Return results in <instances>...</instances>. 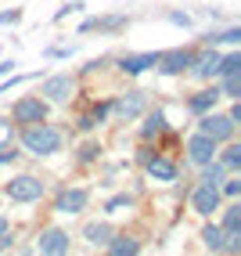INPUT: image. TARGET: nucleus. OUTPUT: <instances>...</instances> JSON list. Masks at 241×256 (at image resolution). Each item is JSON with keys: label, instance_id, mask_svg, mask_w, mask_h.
I'll use <instances>...</instances> for the list:
<instances>
[{"label": "nucleus", "instance_id": "nucleus-1", "mask_svg": "<svg viewBox=\"0 0 241 256\" xmlns=\"http://www.w3.org/2000/svg\"><path fill=\"white\" fill-rule=\"evenodd\" d=\"M22 144H25V152H32V156H54L61 148V130H54L47 119L43 123H29L22 130Z\"/></svg>", "mask_w": 241, "mask_h": 256}, {"label": "nucleus", "instance_id": "nucleus-2", "mask_svg": "<svg viewBox=\"0 0 241 256\" xmlns=\"http://www.w3.org/2000/svg\"><path fill=\"white\" fill-rule=\"evenodd\" d=\"M234 126H238V123H234L231 116H220V112H213V108H209V112H202V119H198V130H202V134H209L216 144L231 141V138H234Z\"/></svg>", "mask_w": 241, "mask_h": 256}, {"label": "nucleus", "instance_id": "nucleus-3", "mask_svg": "<svg viewBox=\"0 0 241 256\" xmlns=\"http://www.w3.org/2000/svg\"><path fill=\"white\" fill-rule=\"evenodd\" d=\"M4 192H7L11 202H36L43 195V180L32 177V174H22V177H11Z\"/></svg>", "mask_w": 241, "mask_h": 256}, {"label": "nucleus", "instance_id": "nucleus-4", "mask_svg": "<svg viewBox=\"0 0 241 256\" xmlns=\"http://www.w3.org/2000/svg\"><path fill=\"white\" fill-rule=\"evenodd\" d=\"M40 94H43L47 101H54V105H68V101H72V94H76V76H68V72L47 76L43 87H40Z\"/></svg>", "mask_w": 241, "mask_h": 256}, {"label": "nucleus", "instance_id": "nucleus-5", "mask_svg": "<svg viewBox=\"0 0 241 256\" xmlns=\"http://www.w3.org/2000/svg\"><path fill=\"white\" fill-rule=\"evenodd\" d=\"M11 119H14V123H22V126L43 123V119H47V101L43 98H22V101H14Z\"/></svg>", "mask_w": 241, "mask_h": 256}, {"label": "nucleus", "instance_id": "nucleus-6", "mask_svg": "<svg viewBox=\"0 0 241 256\" xmlns=\"http://www.w3.org/2000/svg\"><path fill=\"white\" fill-rule=\"evenodd\" d=\"M191 50H159V62H155V69L159 72H166V76H180V72H187L191 69Z\"/></svg>", "mask_w": 241, "mask_h": 256}, {"label": "nucleus", "instance_id": "nucleus-7", "mask_svg": "<svg viewBox=\"0 0 241 256\" xmlns=\"http://www.w3.org/2000/svg\"><path fill=\"white\" fill-rule=\"evenodd\" d=\"M216 148H220V144L209 138V134H202V130H198L195 138L187 141V159H191L195 166H205V162H213V159H216Z\"/></svg>", "mask_w": 241, "mask_h": 256}, {"label": "nucleus", "instance_id": "nucleus-8", "mask_svg": "<svg viewBox=\"0 0 241 256\" xmlns=\"http://www.w3.org/2000/svg\"><path fill=\"white\" fill-rule=\"evenodd\" d=\"M112 112L123 119V123H130V119H137L144 112V90H126L119 101H112Z\"/></svg>", "mask_w": 241, "mask_h": 256}, {"label": "nucleus", "instance_id": "nucleus-9", "mask_svg": "<svg viewBox=\"0 0 241 256\" xmlns=\"http://www.w3.org/2000/svg\"><path fill=\"white\" fill-rule=\"evenodd\" d=\"M191 210L202 213V216H209L213 210H220V188H213V184H198L195 192H191Z\"/></svg>", "mask_w": 241, "mask_h": 256}, {"label": "nucleus", "instance_id": "nucleus-10", "mask_svg": "<svg viewBox=\"0 0 241 256\" xmlns=\"http://www.w3.org/2000/svg\"><path fill=\"white\" fill-rule=\"evenodd\" d=\"M87 202H90V192L87 188H68V192H61V198H58V213H83L87 210Z\"/></svg>", "mask_w": 241, "mask_h": 256}, {"label": "nucleus", "instance_id": "nucleus-11", "mask_svg": "<svg viewBox=\"0 0 241 256\" xmlns=\"http://www.w3.org/2000/svg\"><path fill=\"white\" fill-rule=\"evenodd\" d=\"M40 252H47V256H61V252H68V234L61 231V228H47L43 234H40V246H36Z\"/></svg>", "mask_w": 241, "mask_h": 256}, {"label": "nucleus", "instance_id": "nucleus-12", "mask_svg": "<svg viewBox=\"0 0 241 256\" xmlns=\"http://www.w3.org/2000/svg\"><path fill=\"white\" fill-rule=\"evenodd\" d=\"M144 166H148V177H151V180H162V184H169V180H177V177H180L177 162H169V159H162V156H155V159L148 156Z\"/></svg>", "mask_w": 241, "mask_h": 256}, {"label": "nucleus", "instance_id": "nucleus-13", "mask_svg": "<svg viewBox=\"0 0 241 256\" xmlns=\"http://www.w3.org/2000/svg\"><path fill=\"white\" fill-rule=\"evenodd\" d=\"M191 72H195L198 80H213V76H220V54H216V50H205V54L191 58Z\"/></svg>", "mask_w": 241, "mask_h": 256}, {"label": "nucleus", "instance_id": "nucleus-14", "mask_svg": "<svg viewBox=\"0 0 241 256\" xmlns=\"http://www.w3.org/2000/svg\"><path fill=\"white\" fill-rule=\"evenodd\" d=\"M155 62H159V50H148V54H126L123 62H119V69H123V72H130V76H137V72L151 69Z\"/></svg>", "mask_w": 241, "mask_h": 256}, {"label": "nucleus", "instance_id": "nucleus-15", "mask_svg": "<svg viewBox=\"0 0 241 256\" xmlns=\"http://www.w3.org/2000/svg\"><path fill=\"white\" fill-rule=\"evenodd\" d=\"M223 94H220V87H209V90H202V94H195L191 101H187V108H191L195 116H202V112H209V108H216V101H220Z\"/></svg>", "mask_w": 241, "mask_h": 256}, {"label": "nucleus", "instance_id": "nucleus-16", "mask_svg": "<svg viewBox=\"0 0 241 256\" xmlns=\"http://www.w3.org/2000/svg\"><path fill=\"white\" fill-rule=\"evenodd\" d=\"M112 112V105H108V101H105V105H94L87 116H83L79 119V130H94V126H101V123H105V116Z\"/></svg>", "mask_w": 241, "mask_h": 256}, {"label": "nucleus", "instance_id": "nucleus-17", "mask_svg": "<svg viewBox=\"0 0 241 256\" xmlns=\"http://www.w3.org/2000/svg\"><path fill=\"white\" fill-rule=\"evenodd\" d=\"M223 144H227V141H223ZM216 162L227 170V174H238V170H241V148H238V144H227V148H223V156H220Z\"/></svg>", "mask_w": 241, "mask_h": 256}, {"label": "nucleus", "instance_id": "nucleus-18", "mask_svg": "<svg viewBox=\"0 0 241 256\" xmlns=\"http://www.w3.org/2000/svg\"><path fill=\"white\" fill-rule=\"evenodd\" d=\"M108 252L112 256H133L137 249H141V242H137V238H108Z\"/></svg>", "mask_w": 241, "mask_h": 256}, {"label": "nucleus", "instance_id": "nucleus-19", "mask_svg": "<svg viewBox=\"0 0 241 256\" xmlns=\"http://www.w3.org/2000/svg\"><path fill=\"white\" fill-rule=\"evenodd\" d=\"M83 238H87L90 246H105L112 238V228L108 224H87V228H83Z\"/></svg>", "mask_w": 241, "mask_h": 256}, {"label": "nucleus", "instance_id": "nucleus-20", "mask_svg": "<svg viewBox=\"0 0 241 256\" xmlns=\"http://www.w3.org/2000/svg\"><path fill=\"white\" fill-rule=\"evenodd\" d=\"M166 130V116L162 112H151L148 119H144V126H141V138L148 141V138H159V134Z\"/></svg>", "mask_w": 241, "mask_h": 256}, {"label": "nucleus", "instance_id": "nucleus-21", "mask_svg": "<svg viewBox=\"0 0 241 256\" xmlns=\"http://www.w3.org/2000/svg\"><path fill=\"white\" fill-rule=\"evenodd\" d=\"M126 18H119V14H112V18H90V22H83V32L87 29H105V32H115V29H123Z\"/></svg>", "mask_w": 241, "mask_h": 256}, {"label": "nucleus", "instance_id": "nucleus-22", "mask_svg": "<svg viewBox=\"0 0 241 256\" xmlns=\"http://www.w3.org/2000/svg\"><path fill=\"white\" fill-rule=\"evenodd\" d=\"M223 177H227V170H223L216 159L202 166V184H213V188H220V180H223Z\"/></svg>", "mask_w": 241, "mask_h": 256}, {"label": "nucleus", "instance_id": "nucleus-23", "mask_svg": "<svg viewBox=\"0 0 241 256\" xmlns=\"http://www.w3.org/2000/svg\"><path fill=\"white\" fill-rule=\"evenodd\" d=\"M202 242H205V249H213V252H223V228L209 224V228L202 231Z\"/></svg>", "mask_w": 241, "mask_h": 256}, {"label": "nucleus", "instance_id": "nucleus-24", "mask_svg": "<svg viewBox=\"0 0 241 256\" xmlns=\"http://www.w3.org/2000/svg\"><path fill=\"white\" fill-rule=\"evenodd\" d=\"M220 94L223 98H241V72H227V76H223Z\"/></svg>", "mask_w": 241, "mask_h": 256}, {"label": "nucleus", "instance_id": "nucleus-25", "mask_svg": "<svg viewBox=\"0 0 241 256\" xmlns=\"http://www.w3.org/2000/svg\"><path fill=\"white\" fill-rule=\"evenodd\" d=\"M241 249V228H223V252Z\"/></svg>", "mask_w": 241, "mask_h": 256}, {"label": "nucleus", "instance_id": "nucleus-26", "mask_svg": "<svg viewBox=\"0 0 241 256\" xmlns=\"http://www.w3.org/2000/svg\"><path fill=\"white\" fill-rule=\"evenodd\" d=\"M227 72H241V54L238 50L227 54V58H220V76H227Z\"/></svg>", "mask_w": 241, "mask_h": 256}, {"label": "nucleus", "instance_id": "nucleus-27", "mask_svg": "<svg viewBox=\"0 0 241 256\" xmlns=\"http://www.w3.org/2000/svg\"><path fill=\"white\" fill-rule=\"evenodd\" d=\"M220 228H241V206L234 202V206H227V213H223V224Z\"/></svg>", "mask_w": 241, "mask_h": 256}, {"label": "nucleus", "instance_id": "nucleus-28", "mask_svg": "<svg viewBox=\"0 0 241 256\" xmlns=\"http://www.w3.org/2000/svg\"><path fill=\"white\" fill-rule=\"evenodd\" d=\"M14 144V130H11V123H7V119H0V152H4V148H11Z\"/></svg>", "mask_w": 241, "mask_h": 256}, {"label": "nucleus", "instance_id": "nucleus-29", "mask_svg": "<svg viewBox=\"0 0 241 256\" xmlns=\"http://www.w3.org/2000/svg\"><path fill=\"white\" fill-rule=\"evenodd\" d=\"M130 195H115L112 202H108V206H105V213H123V210H130Z\"/></svg>", "mask_w": 241, "mask_h": 256}, {"label": "nucleus", "instance_id": "nucleus-30", "mask_svg": "<svg viewBox=\"0 0 241 256\" xmlns=\"http://www.w3.org/2000/svg\"><path fill=\"white\" fill-rule=\"evenodd\" d=\"M97 156H101V144H83V148H79V159H83V162H94Z\"/></svg>", "mask_w": 241, "mask_h": 256}, {"label": "nucleus", "instance_id": "nucleus-31", "mask_svg": "<svg viewBox=\"0 0 241 256\" xmlns=\"http://www.w3.org/2000/svg\"><path fill=\"white\" fill-rule=\"evenodd\" d=\"M223 184V195H227V198H238L241 195V180L234 177V180H220Z\"/></svg>", "mask_w": 241, "mask_h": 256}, {"label": "nucleus", "instance_id": "nucleus-32", "mask_svg": "<svg viewBox=\"0 0 241 256\" xmlns=\"http://www.w3.org/2000/svg\"><path fill=\"white\" fill-rule=\"evenodd\" d=\"M22 18V11L14 8V11H0V26H7V22H18Z\"/></svg>", "mask_w": 241, "mask_h": 256}, {"label": "nucleus", "instance_id": "nucleus-33", "mask_svg": "<svg viewBox=\"0 0 241 256\" xmlns=\"http://www.w3.org/2000/svg\"><path fill=\"white\" fill-rule=\"evenodd\" d=\"M169 22H177V26H191V18H187V14H180V11H169Z\"/></svg>", "mask_w": 241, "mask_h": 256}, {"label": "nucleus", "instance_id": "nucleus-34", "mask_svg": "<svg viewBox=\"0 0 241 256\" xmlns=\"http://www.w3.org/2000/svg\"><path fill=\"white\" fill-rule=\"evenodd\" d=\"M25 80H29V76H14V80H11V83H4V87H0V94H7V90H11V87H18V83H25Z\"/></svg>", "mask_w": 241, "mask_h": 256}, {"label": "nucleus", "instance_id": "nucleus-35", "mask_svg": "<svg viewBox=\"0 0 241 256\" xmlns=\"http://www.w3.org/2000/svg\"><path fill=\"white\" fill-rule=\"evenodd\" d=\"M14 69V62H0V76H4V72H11Z\"/></svg>", "mask_w": 241, "mask_h": 256}, {"label": "nucleus", "instance_id": "nucleus-36", "mask_svg": "<svg viewBox=\"0 0 241 256\" xmlns=\"http://www.w3.org/2000/svg\"><path fill=\"white\" fill-rule=\"evenodd\" d=\"M4 231H7V220H4V216H0V234H4Z\"/></svg>", "mask_w": 241, "mask_h": 256}]
</instances>
